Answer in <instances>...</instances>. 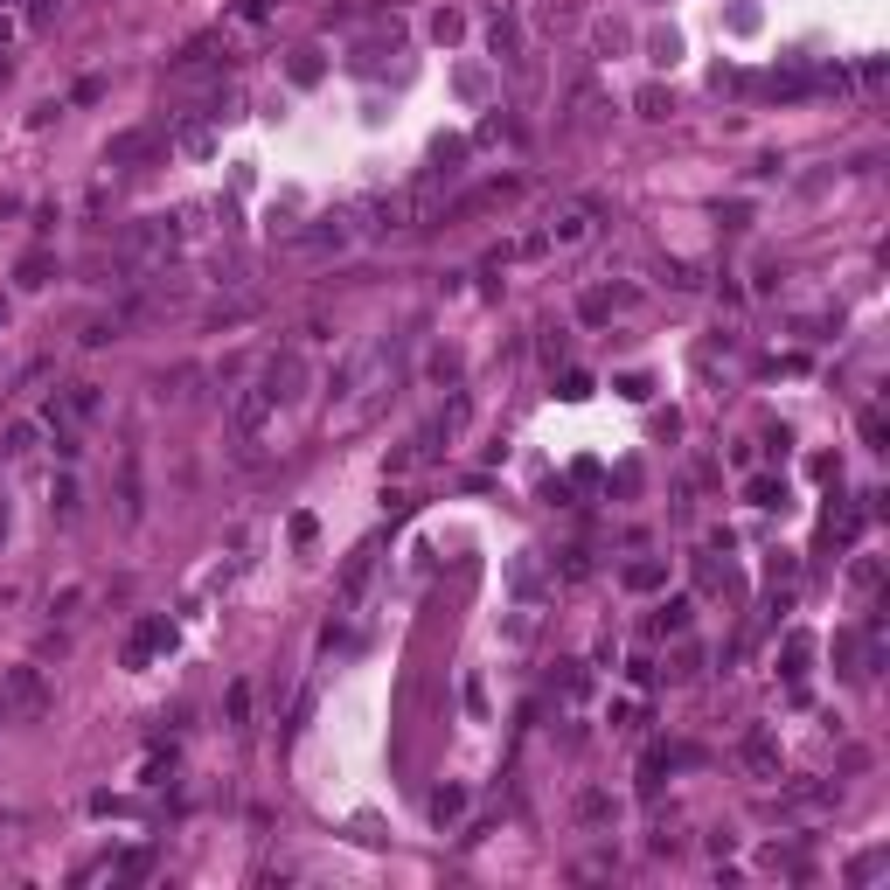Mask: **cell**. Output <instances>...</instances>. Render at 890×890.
I'll use <instances>...</instances> for the list:
<instances>
[{"label": "cell", "instance_id": "6da1fadb", "mask_svg": "<svg viewBox=\"0 0 890 890\" xmlns=\"http://www.w3.org/2000/svg\"><path fill=\"white\" fill-rule=\"evenodd\" d=\"M49 682H42V668H7L0 675V717H14V724H35V717H49Z\"/></svg>", "mask_w": 890, "mask_h": 890}, {"label": "cell", "instance_id": "7a4b0ae2", "mask_svg": "<svg viewBox=\"0 0 890 890\" xmlns=\"http://www.w3.org/2000/svg\"><path fill=\"white\" fill-rule=\"evenodd\" d=\"M383 362H390V348L383 341H362L341 369H334V397H355V390H369L376 376H383Z\"/></svg>", "mask_w": 890, "mask_h": 890}, {"label": "cell", "instance_id": "3957f363", "mask_svg": "<svg viewBox=\"0 0 890 890\" xmlns=\"http://www.w3.org/2000/svg\"><path fill=\"white\" fill-rule=\"evenodd\" d=\"M272 411H279V404H272V390H265V383H244V390H237V404H230V425H237V439H258Z\"/></svg>", "mask_w": 890, "mask_h": 890}, {"label": "cell", "instance_id": "277c9868", "mask_svg": "<svg viewBox=\"0 0 890 890\" xmlns=\"http://www.w3.org/2000/svg\"><path fill=\"white\" fill-rule=\"evenodd\" d=\"M258 383L272 390V404H299V397H306V362H299V355H272Z\"/></svg>", "mask_w": 890, "mask_h": 890}, {"label": "cell", "instance_id": "5b68a950", "mask_svg": "<svg viewBox=\"0 0 890 890\" xmlns=\"http://www.w3.org/2000/svg\"><path fill=\"white\" fill-rule=\"evenodd\" d=\"M119 515H126V522H140V515H147V487H140V452H126V459H119Z\"/></svg>", "mask_w": 890, "mask_h": 890}, {"label": "cell", "instance_id": "8992f818", "mask_svg": "<svg viewBox=\"0 0 890 890\" xmlns=\"http://www.w3.org/2000/svg\"><path fill=\"white\" fill-rule=\"evenodd\" d=\"M738 758L758 772V779H779V744H772V731H744Z\"/></svg>", "mask_w": 890, "mask_h": 890}, {"label": "cell", "instance_id": "52a82bcc", "mask_svg": "<svg viewBox=\"0 0 890 890\" xmlns=\"http://www.w3.org/2000/svg\"><path fill=\"white\" fill-rule=\"evenodd\" d=\"M355 230H348V216H320V230H306L299 237V251H341Z\"/></svg>", "mask_w": 890, "mask_h": 890}, {"label": "cell", "instance_id": "ba28073f", "mask_svg": "<svg viewBox=\"0 0 890 890\" xmlns=\"http://www.w3.org/2000/svg\"><path fill=\"white\" fill-rule=\"evenodd\" d=\"M105 411V397H98V383H70L63 390V418H77V425H91Z\"/></svg>", "mask_w": 890, "mask_h": 890}, {"label": "cell", "instance_id": "9c48e42d", "mask_svg": "<svg viewBox=\"0 0 890 890\" xmlns=\"http://www.w3.org/2000/svg\"><path fill=\"white\" fill-rule=\"evenodd\" d=\"M550 237H557V244H585V237H592V209H564V216L550 223Z\"/></svg>", "mask_w": 890, "mask_h": 890}, {"label": "cell", "instance_id": "30bf717a", "mask_svg": "<svg viewBox=\"0 0 890 890\" xmlns=\"http://www.w3.org/2000/svg\"><path fill=\"white\" fill-rule=\"evenodd\" d=\"M35 439H42V432H35L28 418H14V425H7V439H0V452H7V459H28V452H35Z\"/></svg>", "mask_w": 890, "mask_h": 890}, {"label": "cell", "instance_id": "8fae6325", "mask_svg": "<svg viewBox=\"0 0 890 890\" xmlns=\"http://www.w3.org/2000/svg\"><path fill=\"white\" fill-rule=\"evenodd\" d=\"M689 619H696V605H689V598H668V605L654 612V626H661V633H689Z\"/></svg>", "mask_w": 890, "mask_h": 890}, {"label": "cell", "instance_id": "7c38bea8", "mask_svg": "<svg viewBox=\"0 0 890 890\" xmlns=\"http://www.w3.org/2000/svg\"><path fill=\"white\" fill-rule=\"evenodd\" d=\"M216 147V126H209V119H188V126H181V153H209Z\"/></svg>", "mask_w": 890, "mask_h": 890}, {"label": "cell", "instance_id": "4fadbf2b", "mask_svg": "<svg viewBox=\"0 0 890 890\" xmlns=\"http://www.w3.org/2000/svg\"><path fill=\"white\" fill-rule=\"evenodd\" d=\"M77 501H84V494H77V480L63 473V480H56V494H49V508H56V522H70V515H77Z\"/></svg>", "mask_w": 890, "mask_h": 890}, {"label": "cell", "instance_id": "5bb4252c", "mask_svg": "<svg viewBox=\"0 0 890 890\" xmlns=\"http://www.w3.org/2000/svg\"><path fill=\"white\" fill-rule=\"evenodd\" d=\"M230 731H251V682H230Z\"/></svg>", "mask_w": 890, "mask_h": 890}, {"label": "cell", "instance_id": "9a60e30c", "mask_svg": "<svg viewBox=\"0 0 890 890\" xmlns=\"http://www.w3.org/2000/svg\"><path fill=\"white\" fill-rule=\"evenodd\" d=\"M140 153H153V133H119V140H112V160H119V167L140 160Z\"/></svg>", "mask_w": 890, "mask_h": 890}, {"label": "cell", "instance_id": "2e32d148", "mask_svg": "<svg viewBox=\"0 0 890 890\" xmlns=\"http://www.w3.org/2000/svg\"><path fill=\"white\" fill-rule=\"evenodd\" d=\"M487 42H494V56H515V49H522V35H515V21H494V28H487Z\"/></svg>", "mask_w": 890, "mask_h": 890}, {"label": "cell", "instance_id": "e0dca14e", "mask_svg": "<svg viewBox=\"0 0 890 890\" xmlns=\"http://www.w3.org/2000/svg\"><path fill=\"white\" fill-rule=\"evenodd\" d=\"M807 654H814V640L793 633V640H786V675H807Z\"/></svg>", "mask_w": 890, "mask_h": 890}, {"label": "cell", "instance_id": "ac0fdd59", "mask_svg": "<svg viewBox=\"0 0 890 890\" xmlns=\"http://www.w3.org/2000/svg\"><path fill=\"white\" fill-rule=\"evenodd\" d=\"M870 877H884V849H870V856L849 863V884H870Z\"/></svg>", "mask_w": 890, "mask_h": 890}, {"label": "cell", "instance_id": "d6986e66", "mask_svg": "<svg viewBox=\"0 0 890 890\" xmlns=\"http://www.w3.org/2000/svg\"><path fill=\"white\" fill-rule=\"evenodd\" d=\"M578 821H612V800L605 793H578Z\"/></svg>", "mask_w": 890, "mask_h": 890}, {"label": "cell", "instance_id": "ffe728a7", "mask_svg": "<svg viewBox=\"0 0 890 890\" xmlns=\"http://www.w3.org/2000/svg\"><path fill=\"white\" fill-rule=\"evenodd\" d=\"M459 807H466V793H459V786H439V793H432V814H439V821H452Z\"/></svg>", "mask_w": 890, "mask_h": 890}, {"label": "cell", "instance_id": "44dd1931", "mask_svg": "<svg viewBox=\"0 0 890 890\" xmlns=\"http://www.w3.org/2000/svg\"><path fill=\"white\" fill-rule=\"evenodd\" d=\"M21 286H28V293H35V286H49V258H42V251H35V258H21Z\"/></svg>", "mask_w": 890, "mask_h": 890}, {"label": "cell", "instance_id": "7402d4cb", "mask_svg": "<svg viewBox=\"0 0 890 890\" xmlns=\"http://www.w3.org/2000/svg\"><path fill=\"white\" fill-rule=\"evenodd\" d=\"M779 501H786L779 480H751V508H779Z\"/></svg>", "mask_w": 890, "mask_h": 890}, {"label": "cell", "instance_id": "603a6c76", "mask_svg": "<svg viewBox=\"0 0 890 890\" xmlns=\"http://www.w3.org/2000/svg\"><path fill=\"white\" fill-rule=\"evenodd\" d=\"M863 439L877 445V452H884V439H890V425H884V411H877V404H870V411H863Z\"/></svg>", "mask_w": 890, "mask_h": 890}, {"label": "cell", "instance_id": "cb8c5ba5", "mask_svg": "<svg viewBox=\"0 0 890 890\" xmlns=\"http://www.w3.org/2000/svg\"><path fill=\"white\" fill-rule=\"evenodd\" d=\"M626 585H633V592H654V585H661V564H633Z\"/></svg>", "mask_w": 890, "mask_h": 890}, {"label": "cell", "instance_id": "d4e9b609", "mask_svg": "<svg viewBox=\"0 0 890 890\" xmlns=\"http://www.w3.org/2000/svg\"><path fill=\"white\" fill-rule=\"evenodd\" d=\"M56 14H63V0H35V7H28V28H49Z\"/></svg>", "mask_w": 890, "mask_h": 890}, {"label": "cell", "instance_id": "484cf974", "mask_svg": "<svg viewBox=\"0 0 890 890\" xmlns=\"http://www.w3.org/2000/svg\"><path fill=\"white\" fill-rule=\"evenodd\" d=\"M293 77H299V84H313V77H320V49H299V63H293Z\"/></svg>", "mask_w": 890, "mask_h": 890}, {"label": "cell", "instance_id": "4316f807", "mask_svg": "<svg viewBox=\"0 0 890 890\" xmlns=\"http://www.w3.org/2000/svg\"><path fill=\"white\" fill-rule=\"evenodd\" d=\"M640 112H647V119H661V112H675V105H668V91H640Z\"/></svg>", "mask_w": 890, "mask_h": 890}, {"label": "cell", "instance_id": "83f0119b", "mask_svg": "<svg viewBox=\"0 0 890 890\" xmlns=\"http://www.w3.org/2000/svg\"><path fill=\"white\" fill-rule=\"evenodd\" d=\"M564 578H592V557L585 550H564Z\"/></svg>", "mask_w": 890, "mask_h": 890}, {"label": "cell", "instance_id": "f1b7e54d", "mask_svg": "<svg viewBox=\"0 0 890 890\" xmlns=\"http://www.w3.org/2000/svg\"><path fill=\"white\" fill-rule=\"evenodd\" d=\"M0 327H7V306H0Z\"/></svg>", "mask_w": 890, "mask_h": 890}]
</instances>
